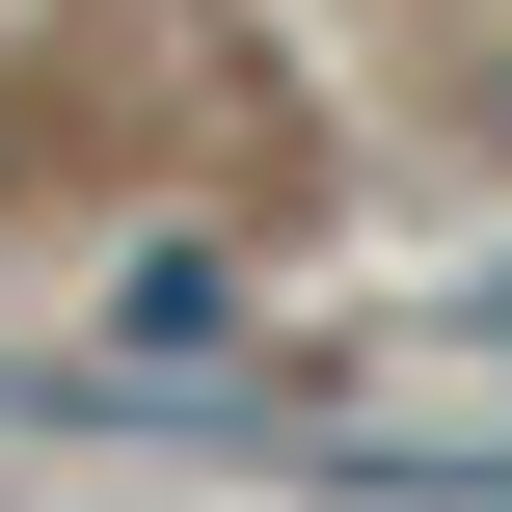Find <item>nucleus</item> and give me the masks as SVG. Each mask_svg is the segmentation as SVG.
Instances as JSON below:
<instances>
[{
	"label": "nucleus",
	"mask_w": 512,
	"mask_h": 512,
	"mask_svg": "<svg viewBox=\"0 0 512 512\" xmlns=\"http://www.w3.org/2000/svg\"><path fill=\"white\" fill-rule=\"evenodd\" d=\"M459 324H486V351H512V270H486V297H459Z\"/></svg>",
	"instance_id": "f257e3e1"
}]
</instances>
